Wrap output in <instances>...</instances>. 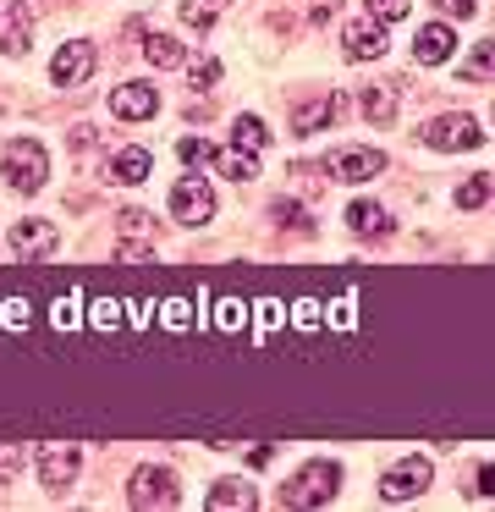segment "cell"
I'll return each instance as SVG.
<instances>
[{
	"label": "cell",
	"mask_w": 495,
	"mask_h": 512,
	"mask_svg": "<svg viewBox=\"0 0 495 512\" xmlns=\"http://www.w3.org/2000/svg\"><path fill=\"white\" fill-rule=\"evenodd\" d=\"M176 155H182L187 166H198V160H209V155H215V149H209L204 138H182V144H176Z\"/></svg>",
	"instance_id": "obj_28"
},
{
	"label": "cell",
	"mask_w": 495,
	"mask_h": 512,
	"mask_svg": "<svg viewBox=\"0 0 495 512\" xmlns=\"http://www.w3.org/2000/svg\"><path fill=\"white\" fill-rule=\"evenodd\" d=\"M336 485H341L336 463H308L281 485V507H325V501L336 496Z\"/></svg>",
	"instance_id": "obj_1"
},
{
	"label": "cell",
	"mask_w": 495,
	"mask_h": 512,
	"mask_svg": "<svg viewBox=\"0 0 495 512\" xmlns=\"http://www.w3.org/2000/svg\"><path fill=\"white\" fill-rule=\"evenodd\" d=\"M435 6L446 17H473V12H479V0H435Z\"/></svg>",
	"instance_id": "obj_30"
},
{
	"label": "cell",
	"mask_w": 495,
	"mask_h": 512,
	"mask_svg": "<svg viewBox=\"0 0 495 512\" xmlns=\"http://www.w3.org/2000/svg\"><path fill=\"white\" fill-rule=\"evenodd\" d=\"M220 166V177H231V182H248V177H259V155H248V149H215V155H209Z\"/></svg>",
	"instance_id": "obj_16"
},
{
	"label": "cell",
	"mask_w": 495,
	"mask_h": 512,
	"mask_svg": "<svg viewBox=\"0 0 495 512\" xmlns=\"http://www.w3.org/2000/svg\"><path fill=\"white\" fill-rule=\"evenodd\" d=\"M77 463H83L77 441H44V452H39V479H44V490H66V485L77 479Z\"/></svg>",
	"instance_id": "obj_7"
},
{
	"label": "cell",
	"mask_w": 495,
	"mask_h": 512,
	"mask_svg": "<svg viewBox=\"0 0 495 512\" xmlns=\"http://www.w3.org/2000/svg\"><path fill=\"white\" fill-rule=\"evenodd\" d=\"M429 479H435V468H429V457H402V463H391L380 474V496L385 501H413L429 490Z\"/></svg>",
	"instance_id": "obj_3"
},
{
	"label": "cell",
	"mask_w": 495,
	"mask_h": 512,
	"mask_svg": "<svg viewBox=\"0 0 495 512\" xmlns=\"http://www.w3.org/2000/svg\"><path fill=\"white\" fill-rule=\"evenodd\" d=\"M143 56H149V67H187L182 39H171V34H149L143 39Z\"/></svg>",
	"instance_id": "obj_18"
},
{
	"label": "cell",
	"mask_w": 495,
	"mask_h": 512,
	"mask_svg": "<svg viewBox=\"0 0 495 512\" xmlns=\"http://www.w3.org/2000/svg\"><path fill=\"white\" fill-rule=\"evenodd\" d=\"M193 83H198V89H215V83H220V61H198Z\"/></svg>",
	"instance_id": "obj_29"
},
{
	"label": "cell",
	"mask_w": 495,
	"mask_h": 512,
	"mask_svg": "<svg viewBox=\"0 0 495 512\" xmlns=\"http://www.w3.org/2000/svg\"><path fill=\"white\" fill-rule=\"evenodd\" d=\"M17 468H22V446L17 441H0V485L17 479Z\"/></svg>",
	"instance_id": "obj_27"
},
{
	"label": "cell",
	"mask_w": 495,
	"mask_h": 512,
	"mask_svg": "<svg viewBox=\"0 0 495 512\" xmlns=\"http://www.w3.org/2000/svg\"><path fill=\"white\" fill-rule=\"evenodd\" d=\"M297 215H303V210H297L292 199H281V204H275V221H286V226H303V221H297Z\"/></svg>",
	"instance_id": "obj_31"
},
{
	"label": "cell",
	"mask_w": 495,
	"mask_h": 512,
	"mask_svg": "<svg viewBox=\"0 0 495 512\" xmlns=\"http://www.w3.org/2000/svg\"><path fill=\"white\" fill-rule=\"evenodd\" d=\"M110 111H116L121 122H149V116L160 111V89H154V83H121V89L110 94Z\"/></svg>",
	"instance_id": "obj_9"
},
{
	"label": "cell",
	"mask_w": 495,
	"mask_h": 512,
	"mask_svg": "<svg viewBox=\"0 0 495 512\" xmlns=\"http://www.w3.org/2000/svg\"><path fill=\"white\" fill-rule=\"evenodd\" d=\"M462 78L468 83H490V45H473L468 61H462Z\"/></svg>",
	"instance_id": "obj_25"
},
{
	"label": "cell",
	"mask_w": 495,
	"mask_h": 512,
	"mask_svg": "<svg viewBox=\"0 0 495 512\" xmlns=\"http://www.w3.org/2000/svg\"><path fill=\"white\" fill-rule=\"evenodd\" d=\"M385 171V155L380 149H336L330 155V177L336 182H369Z\"/></svg>",
	"instance_id": "obj_10"
},
{
	"label": "cell",
	"mask_w": 495,
	"mask_h": 512,
	"mask_svg": "<svg viewBox=\"0 0 495 512\" xmlns=\"http://www.w3.org/2000/svg\"><path fill=\"white\" fill-rule=\"evenodd\" d=\"M341 45H347L352 61H374V56L385 50V28H380V23H347Z\"/></svg>",
	"instance_id": "obj_14"
},
{
	"label": "cell",
	"mask_w": 495,
	"mask_h": 512,
	"mask_svg": "<svg viewBox=\"0 0 495 512\" xmlns=\"http://www.w3.org/2000/svg\"><path fill=\"white\" fill-rule=\"evenodd\" d=\"M347 226H352V232H358V237H385V232H391V221H385V210H380V204H347Z\"/></svg>",
	"instance_id": "obj_17"
},
{
	"label": "cell",
	"mask_w": 495,
	"mask_h": 512,
	"mask_svg": "<svg viewBox=\"0 0 495 512\" xmlns=\"http://www.w3.org/2000/svg\"><path fill=\"white\" fill-rule=\"evenodd\" d=\"M0 171H6V182L17 193H39L44 177H50V155H44V144H33V138H11Z\"/></svg>",
	"instance_id": "obj_2"
},
{
	"label": "cell",
	"mask_w": 495,
	"mask_h": 512,
	"mask_svg": "<svg viewBox=\"0 0 495 512\" xmlns=\"http://www.w3.org/2000/svg\"><path fill=\"white\" fill-rule=\"evenodd\" d=\"M94 325H116V303H99V309H94Z\"/></svg>",
	"instance_id": "obj_34"
},
{
	"label": "cell",
	"mask_w": 495,
	"mask_h": 512,
	"mask_svg": "<svg viewBox=\"0 0 495 512\" xmlns=\"http://www.w3.org/2000/svg\"><path fill=\"white\" fill-rule=\"evenodd\" d=\"M248 314H242V303H220V325H242Z\"/></svg>",
	"instance_id": "obj_32"
},
{
	"label": "cell",
	"mask_w": 495,
	"mask_h": 512,
	"mask_svg": "<svg viewBox=\"0 0 495 512\" xmlns=\"http://www.w3.org/2000/svg\"><path fill=\"white\" fill-rule=\"evenodd\" d=\"M330 122H336V94H325V100L303 105V111L292 116V133H319V127H330Z\"/></svg>",
	"instance_id": "obj_19"
},
{
	"label": "cell",
	"mask_w": 495,
	"mask_h": 512,
	"mask_svg": "<svg viewBox=\"0 0 495 512\" xmlns=\"http://www.w3.org/2000/svg\"><path fill=\"white\" fill-rule=\"evenodd\" d=\"M424 144L429 149H479L484 127H479V116H435L424 127Z\"/></svg>",
	"instance_id": "obj_5"
},
{
	"label": "cell",
	"mask_w": 495,
	"mask_h": 512,
	"mask_svg": "<svg viewBox=\"0 0 495 512\" xmlns=\"http://www.w3.org/2000/svg\"><path fill=\"white\" fill-rule=\"evenodd\" d=\"M253 501H259V496H253V485H242V479H220V485L209 490V507H242V512H248Z\"/></svg>",
	"instance_id": "obj_21"
},
{
	"label": "cell",
	"mask_w": 495,
	"mask_h": 512,
	"mask_svg": "<svg viewBox=\"0 0 495 512\" xmlns=\"http://www.w3.org/2000/svg\"><path fill=\"white\" fill-rule=\"evenodd\" d=\"M171 215L182 226H204L209 215H215V193H209V182L204 177H182L171 188Z\"/></svg>",
	"instance_id": "obj_6"
},
{
	"label": "cell",
	"mask_w": 495,
	"mask_h": 512,
	"mask_svg": "<svg viewBox=\"0 0 495 512\" xmlns=\"http://www.w3.org/2000/svg\"><path fill=\"white\" fill-rule=\"evenodd\" d=\"M28 39H33V12L22 0H0V50H6V56H22Z\"/></svg>",
	"instance_id": "obj_11"
},
{
	"label": "cell",
	"mask_w": 495,
	"mask_h": 512,
	"mask_svg": "<svg viewBox=\"0 0 495 512\" xmlns=\"http://www.w3.org/2000/svg\"><path fill=\"white\" fill-rule=\"evenodd\" d=\"M121 226H127V232H143V226H149V215H143V210H127V215H121Z\"/></svg>",
	"instance_id": "obj_33"
},
{
	"label": "cell",
	"mask_w": 495,
	"mask_h": 512,
	"mask_svg": "<svg viewBox=\"0 0 495 512\" xmlns=\"http://www.w3.org/2000/svg\"><path fill=\"white\" fill-rule=\"evenodd\" d=\"M127 501L132 507H176L182 490H176V474L171 468H138L127 485Z\"/></svg>",
	"instance_id": "obj_4"
},
{
	"label": "cell",
	"mask_w": 495,
	"mask_h": 512,
	"mask_svg": "<svg viewBox=\"0 0 495 512\" xmlns=\"http://www.w3.org/2000/svg\"><path fill=\"white\" fill-rule=\"evenodd\" d=\"M451 50H457V34H451L446 23L418 28V39H413V61H424V67H440V61H451Z\"/></svg>",
	"instance_id": "obj_12"
},
{
	"label": "cell",
	"mask_w": 495,
	"mask_h": 512,
	"mask_svg": "<svg viewBox=\"0 0 495 512\" xmlns=\"http://www.w3.org/2000/svg\"><path fill=\"white\" fill-rule=\"evenodd\" d=\"M149 171H154V155H149V149H138V144L121 149V155L110 160V177L127 182V188H132V182H149Z\"/></svg>",
	"instance_id": "obj_15"
},
{
	"label": "cell",
	"mask_w": 495,
	"mask_h": 512,
	"mask_svg": "<svg viewBox=\"0 0 495 512\" xmlns=\"http://www.w3.org/2000/svg\"><path fill=\"white\" fill-rule=\"evenodd\" d=\"M88 72H94V45H88V39H72V45L55 50V61H50L55 89H77V83H83Z\"/></svg>",
	"instance_id": "obj_8"
},
{
	"label": "cell",
	"mask_w": 495,
	"mask_h": 512,
	"mask_svg": "<svg viewBox=\"0 0 495 512\" xmlns=\"http://www.w3.org/2000/svg\"><path fill=\"white\" fill-rule=\"evenodd\" d=\"M231 144L248 149V155H264V149H270V133H264L259 116H237V127H231Z\"/></svg>",
	"instance_id": "obj_20"
},
{
	"label": "cell",
	"mask_w": 495,
	"mask_h": 512,
	"mask_svg": "<svg viewBox=\"0 0 495 512\" xmlns=\"http://www.w3.org/2000/svg\"><path fill=\"white\" fill-rule=\"evenodd\" d=\"M363 116H369V122H391L396 116V89H369L363 94Z\"/></svg>",
	"instance_id": "obj_24"
},
{
	"label": "cell",
	"mask_w": 495,
	"mask_h": 512,
	"mask_svg": "<svg viewBox=\"0 0 495 512\" xmlns=\"http://www.w3.org/2000/svg\"><path fill=\"white\" fill-rule=\"evenodd\" d=\"M220 12H226V0H182V23L198 28V34H204V28L215 23Z\"/></svg>",
	"instance_id": "obj_22"
},
{
	"label": "cell",
	"mask_w": 495,
	"mask_h": 512,
	"mask_svg": "<svg viewBox=\"0 0 495 512\" xmlns=\"http://www.w3.org/2000/svg\"><path fill=\"white\" fill-rule=\"evenodd\" d=\"M407 12H413V0H369V17H374V23H402V17Z\"/></svg>",
	"instance_id": "obj_26"
},
{
	"label": "cell",
	"mask_w": 495,
	"mask_h": 512,
	"mask_svg": "<svg viewBox=\"0 0 495 512\" xmlns=\"http://www.w3.org/2000/svg\"><path fill=\"white\" fill-rule=\"evenodd\" d=\"M479 204H490V171H479L457 188V210H479Z\"/></svg>",
	"instance_id": "obj_23"
},
{
	"label": "cell",
	"mask_w": 495,
	"mask_h": 512,
	"mask_svg": "<svg viewBox=\"0 0 495 512\" xmlns=\"http://www.w3.org/2000/svg\"><path fill=\"white\" fill-rule=\"evenodd\" d=\"M55 243H61L55 221H17L11 226V248H17V254H50Z\"/></svg>",
	"instance_id": "obj_13"
}]
</instances>
